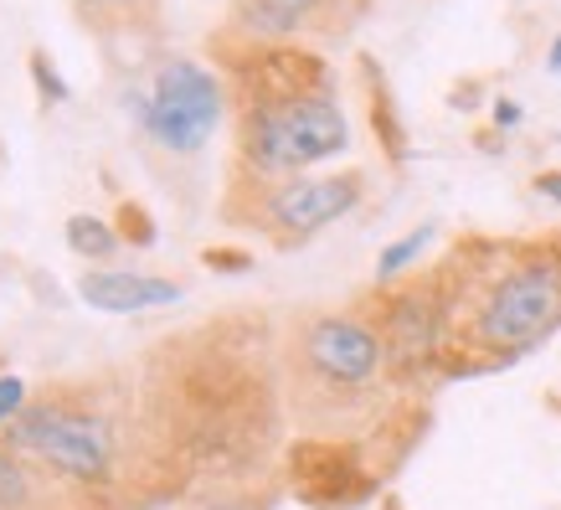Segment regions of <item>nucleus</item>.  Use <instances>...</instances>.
Segmentation results:
<instances>
[{"instance_id":"1","label":"nucleus","mask_w":561,"mask_h":510,"mask_svg":"<svg viewBox=\"0 0 561 510\" xmlns=\"http://www.w3.org/2000/svg\"><path fill=\"white\" fill-rule=\"evenodd\" d=\"M238 155L263 181L314 175V166L351 150V124L335 93H305V99L238 103Z\"/></svg>"},{"instance_id":"2","label":"nucleus","mask_w":561,"mask_h":510,"mask_svg":"<svg viewBox=\"0 0 561 510\" xmlns=\"http://www.w3.org/2000/svg\"><path fill=\"white\" fill-rule=\"evenodd\" d=\"M561 325V258H520L505 273H494L479 294L474 315L463 325V340L484 356L515 361L520 351L541 345Z\"/></svg>"},{"instance_id":"3","label":"nucleus","mask_w":561,"mask_h":510,"mask_svg":"<svg viewBox=\"0 0 561 510\" xmlns=\"http://www.w3.org/2000/svg\"><path fill=\"white\" fill-rule=\"evenodd\" d=\"M11 449L21 460H32L36 469L57 475L62 485H103L114 475V449H119V433L114 423L93 408H78V403H26L16 423H11Z\"/></svg>"},{"instance_id":"4","label":"nucleus","mask_w":561,"mask_h":510,"mask_svg":"<svg viewBox=\"0 0 561 510\" xmlns=\"http://www.w3.org/2000/svg\"><path fill=\"white\" fill-rule=\"evenodd\" d=\"M221 114H227V88H221L217 72L191 63V57H171L165 68H154L150 93L139 103V124L171 155L202 150L206 139L217 135Z\"/></svg>"},{"instance_id":"5","label":"nucleus","mask_w":561,"mask_h":510,"mask_svg":"<svg viewBox=\"0 0 561 510\" xmlns=\"http://www.w3.org/2000/svg\"><path fill=\"white\" fill-rule=\"evenodd\" d=\"M299 366L324 392H371L387 372V340L356 315H314L299 330Z\"/></svg>"},{"instance_id":"6","label":"nucleus","mask_w":561,"mask_h":510,"mask_svg":"<svg viewBox=\"0 0 561 510\" xmlns=\"http://www.w3.org/2000/svg\"><path fill=\"white\" fill-rule=\"evenodd\" d=\"M360 206V175L341 170V175H289L273 181L257 202V222L268 227L278 242H305L324 233L330 222L351 217Z\"/></svg>"},{"instance_id":"7","label":"nucleus","mask_w":561,"mask_h":510,"mask_svg":"<svg viewBox=\"0 0 561 510\" xmlns=\"http://www.w3.org/2000/svg\"><path fill=\"white\" fill-rule=\"evenodd\" d=\"M366 0H238L232 32L248 47H299L305 36H341L356 26Z\"/></svg>"},{"instance_id":"8","label":"nucleus","mask_w":561,"mask_h":510,"mask_svg":"<svg viewBox=\"0 0 561 510\" xmlns=\"http://www.w3.org/2000/svg\"><path fill=\"white\" fill-rule=\"evenodd\" d=\"M78 294L103 315H145V309L181 305V284L175 279L139 269H88L78 279Z\"/></svg>"},{"instance_id":"9","label":"nucleus","mask_w":561,"mask_h":510,"mask_svg":"<svg viewBox=\"0 0 561 510\" xmlns=\"http://www.w3.org/2000/svg\"><path fill=\"white\" fill-rule=\"evenodd\" d=\"M42 479H47V469H26L16 449L0 443V510H36Z\"/></svg>"},{"instance_id":"10","label":"nucleus","mask_w":561,"mask_h":510,"mask_svg":"<svg viewBox=\"0 0 561 510\" xmlns=\"http://www.w3.org/2000/svg\"><path fill=\"white\" fill-rule=\"evenodd\" d=\"M68 248L78 258H93V263H99V258H108L119 248V233L103 217H83V212H78V217H68Z\"/></svg>"},{"instance_id":"11","label":"nucleus","mask_w":561,"mask_h":510,"mask_svg":"<svg viewBox=\"0 0 561 510\" xmlns=\"http://www.w3.org/2000/svg\"><path fill=\"white\" fill-rule=\"evenodd\" d=\"M427 242H433V227H412L408 238L387 242V248H381V258H376V279H381V284H387V279H402V273L423 258Z\"/></svg>"},{"instance_id":"12","label":"nucleus","mask_w":561,"mask_h":510,"mask_svg":"<svg viewBox=\"0 0 561 510\" xmlns=\"http://www.w3.org/2000/svg\"><path fill=\"white\" fill-rule=\"evenodd\" d=\"M26 412V382L21 376H0V423H16Z\"/></svg>"},{"instance_id":"13","label":"nucleus","mask_w":561,"mask_h":510,"mask_svg":"<svg viewBox=\"0 0 561 510\" xmlns=\"http://www.w3.org/2000/svg\"><path fill=\"white\" fill-rule=\"evenodd\" d=\"M32 72H36V88H42V93H47V99H68V83H62V78H57V72H51V63L47 57H42V52H32Z\"/></svg>"},{"instance_id":"14","label":"nucleus","mask_w":561,"mask_h":510,"mask_svg":"<svg viewBox=\"0 0 561 510\" xmlns=\"http://www.w3.org/2000/svg\"><path fill=\"white\" fill-rule=\"evenodd\" d=\"M536 191H541L546 202L561 206V170H541V175H536Z\"/></svg>"},{"instance_id":"15","label":"nucleus","mask_w":561,"mask_h":510,"mask_svg":"<svg viewBox=\"0 0 561 510\" xmlns=\"http://www.w3.org/2000/svg\"><path fill=\"white\" fill-rule=\"evenodd\" d=\"M494 124H520V103L500 99V103H494Z\"/></svg>"},{"instance_id":"16","label":"nucleus","mask_w":561,"mask_h":510,"mask_svg":"<svg viewBox=\"0 0 561 510\" xmlns=\"http://www.w3.org/2000/svg\"><path fill=\"white\" fill-rule=\"evenodd\" d=\"M206 263H227V269H248V253H206Z\"/></svg>"},{"instance_id":"17","label":"nucleus","mask_w":561,"mask_h":510,"mask_svg":"<svg viewBox=\"0 0 561 510\" xmlns=\"http://www.w3.org/2000/svg\"><path fill=\"white\" fill-rule=\"evenodd\" d=\"M108 5H124V0H78V11H83V16L88 11H108Z\"/></svg>"},{"instance_id":"18","label":"nucleus","mask_w":561,"mask_h":510,"mask_svg":"<svg viewBox=\"0 0 561 510\" xmlns=\"http://www.w3.org/2000/svg\"><path fill=\"white\" fill-rule=\"evenodd\" d=\"M551 68L561 72V36H557V42H551Z\"/></svg>"}]
</instances>
